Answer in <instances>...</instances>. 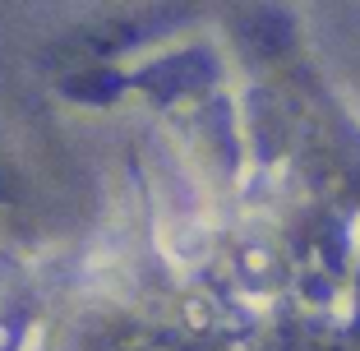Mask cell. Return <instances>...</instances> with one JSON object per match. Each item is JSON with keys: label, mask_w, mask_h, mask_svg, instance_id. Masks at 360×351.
Wrapping results in <instances>:
<instances>
[{"label": "cell", "mask_w": 360, "mask_h": 351, "mask_svg": "<svg viewBox=\"0 0 360 351\" xmlns=\"http://www.w3.org/2000/svg\"><path fill=\"white\" fill-rule=\"evenodd\" d=\"M120 88H125V79H120V75H111V70H93V75H84V79H70L65 93L79 97V102H111Z\"/></svg>", "instance_id": "obj_1"}, {"label": "cell", "mask_w": 360, "mask_h": 351, "mask_svg": "<svg viewBox=\"0 0 360 351\" xmlns=\"http://www.w3.org/2000/svg\"><path fill=\"white\" fill-rule=\"evenodd\" d=\"M250 32H255V46H264V51H282V46L291 42V19H282L277 10H264V14H255Z\"/></svg>", "instance_id": "obj_2"}]
</instances>
